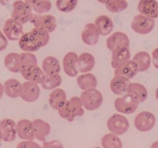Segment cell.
Listing matches in <instances>:
<instances>
[{
    "label": "cell",
    "instance_id": "1",
    "mask_svg": "<svg viewBox=\"0 0 158 148\" xmlns=\"http://www.w3.org/2000/svg\"><path fill=\"white\" fill-rule=\"evenodd\" d=\"M84 109L81 98L79 97H73L67 100L66 103L58 109V113L60 117L69 122H72L77 117H82L84 115Z\"/></svg>",
    "mask_w": 158,
    "mask_h": 148
},
{
    "label": "cell",
    "instance_id": "2",
    "mask_svg": "<svg viewBox=\"0 0 158 148\" xmlns=\"http://www.w3.org/2000/svg\"><path fill=\"white\" fill-rule=\"evenodd\" d=\"M80 98L85 109L89 111L99 109L103 101V94L96 88L84 90L80 95Z\"/></svg>",
    "mask_w": 158,
    "mask_h": 148
},
{
    "label": "cell",
    "instance_id": "3",
    "mask_svg": "<svg viewBox=\"0 0 158 148\" xmlns=\"http://www.w3.org/2000/svg\"><path fill=\"white\" fill-rule=\"evenodd\" d=\"M32 8L30 5L26 1L23 0H17L13 2L12 5V11L11 16L12 18L17 20L22 24L28 23L32 18Z\"/></svg>",
    "mask_w": 158,
    "mask_h": 148
},
{
    "label": "cell",
    "instance_id": "4",
    "mask_svg": "<svg viewBox=\"0 0 158 148\" xmlns=\"http://www.w3.org/2000/svg\"><path fill=\"white\" fill-rule=\"evenodd\" d=\"M155 19L138 14L135 15L131 22V28L136 33L147 35L151 32L155 26Z\"/></svg>",
    "mask_w": 158,
    "mask_h": 148
},
{
    "label": "cell",
    "instance_id": "5",
    "mask_svg": "<svg viewBox=\"0 0 158 148\" xmlns=\"http://www.w3.org/2000/svg\"><path fill=\"white\" fill-rule=\"evenodd\" d=\"M106 125L110 132L117 134L118 136L123 135L127 132L130 127V123L127 118L122 114L119 113L111 116L108 119Z\"/></svg>",
    "mask_w": 158,
    "mask_h": 148
},
{
    "label": "cell",
    "instance_id": "6",
    "mask_svg": "<svg viewBox=\"0 0 158 148\" xmlns=\"http://www.w3.org/2000/svg\"><path fill=\"white\" fill-rule=\"evenodd\" d=\"M156 117L154 113L148 111H143L136 116L134 119V126L140 132H148L154 127L156 124Z\"/></svg>",
    "mask_w": 158,
    "mask_h": 148
},
{
    "label": "cell",
    "instance_id": "7",
    "mask_svg": "<svg viewBox=\"0 0 158 148\" xmlns=\"http://www.w3.org/2000/svg\"><path fill=\"white\" fill-rule=\"evenodd\" d=\"M139 103L129 94L118 97L114 101L116 110L123 114H131L138 108Z\"/></svg>",
    "mask_w": 158,
    "mask_h": 148
},
{
    "label": "cell",
    "instance_id": "8",
    "mask_svg": "<svg viewBox=\"0 0 158 148\" xmlns=\"http://www.w3.org/2000/svg\"><path fill=\"white\" fill-rule=\"evenodd\" d=\"M23 25L14 18H9L5 22L2 32L9 40L17 41L23 35Z\"/></svg>",
    "mask_w": 158,
    "mask_h": 148
},
{
    "label": "cell",
    "instance_id": "9",
    "mask_svg": "<svg viewBox=\"0 0 158 148\" xmlns=\"http://www.w3.org/2000/svg\"><path fill=\"white\" fill-rule=\"evenodd\" d=\"M34 27L41 28L50 33L56 29V19L52 15H33L30 20Z\"/></svg>",
    "mask_w": 158,
    "mask_h": 148
},
{
    "label": "cell",
    "instance_id": "10",
    "mask_svg": "<svg viewBox=\"0 0 158 148\" xmlns=\"http://www.w3.org/2000/svg\"><path fill=\"white\" fill-rule=\"evenodd\" d=\"M19 46L24 52H36L40 48H42L38 39L32 33V31L23 33L21 38L19 39Z\"/></svg>",
    "mask_w": 158,
    "mask_h": 148
},
{
    "label": "cell",
    "instance_id": "11",
    "mask_svg": "<svg viewBox=\"0 0 158 148\" xmlns=\"http://www.w3.org/2000/svg\"><path fill=\"white\" fill-rule=\"evenodd\" d=\"M40 95V88L38 83L32 81H26L23 83L20 97L27 103L36 101Z\"/></svg>",
    "mask_w": 158,
    "mask_h": 148
},
{
    "label": "cell",
    "instance_id": "12",
    "mask_svg": "<svg viewBox=\"0 0 158 148\" xmlns=\"http://www.w3.org/2000/svg\"><path fill=\"white\" fill-rule=\"evenodd\" d=\"M0 127L3 141L11 143L16 139V123L13 120L9 118L3 119L0 121Z\"/></svg>",
    "mask_w": 158,
    "mask_h": 148
},
{
    "label": "cell",
    "instance_id": "13",
    "mask_svg": "<svg viewBox=\"0 0 158 148\" xmlns=\"http://www.w3.org/2000/svg\"><path fill=\"white\" fill-rule=\"evenodd\" d=\"M79 56L74 52H69L64 56L63 60V68L65 73L70 77L77 76L79 71L77 69V62Z\"/></svg>",
    "mask_w": 158,
    "mask_h": 148
},
{
    "label": "cell",
    "instance_id": "14",
    "mask_svg": "<svg viewBox=\"0 0 158 148\" xmlns=\"http://www.w3.org/2000/svg\"><path fill=\"white\" fill-rule=\"evenodd\" d=\"M100 32L95 23H87L82 31L81 39L85 44L88 46H94L100 39Z\"/></svg>",
    "mask_w": 158,
    "mask_h": 148
},
{
    "label": "cell",
    "instance_id": "15",
    "mask_svg": "<svg viewBox=\"0 0 158 148\" xmlns=\"http://www.w3.org/2000/svg\"><path fill=\"white\" fill-rule=\"evenodd\" d=\"M121 46H130V39L123 32H115L106 39V47L109 50L114 51Z\"/></svg>",
    "mask_w": 158,
    "mask_h": 148
},
{
    "label": "cell",
    "instance_id": "16",
    "mask_svg": "<svg viewBox=\"0 0 158 148\" xmlns=\"http://www.w3.org/2000/svg\"><path fill=\"white\" fill-rule=\"evenodd\" d=\"M131 51L129 46H121L112 51L111 66L113 68L119 67L131 60Z\"/></svg>",
    "mask_w": 158,
    "mask_h": 148
},
{
    "label": "cell",
    "instance_id": "17",
    "mask_svg": "<svg viewBox=\"0 0 158 148\" xmlns=\"http://www.w3.org/2000/svg\"><path fill=\"white\" fill-rule=\"evenodd\" d=\"M17 136L22 140H32L35 138L32 121L27 119H23L16 123Z\"/></svg>",
    "mask_w": 158,
    "mask_h": 148
},
{
    "label": "cell",
    "instance_id": "18",
    "mask_svg": "<svg viewBox=\"0 0 158 148\" xmlns=\"http://www.w3.org/2000/svg\"><path fill=\"white\" fill-rule=\"evenodd\" d=\"M21 75L23 78L28 81L35 82L40 84L45 75L43 69L37 65H30L26 66L21 70Z\"/></svg>",
    "mask_w": 158,
    "mask_h": 148
},
{
    "label": "cell",
    "instance_id": "19",
    "mask_svg": "<svg viewBox=\"0 0 158 148\" xmlns=\"http://www.w3.org/2000/svg\"><path fill=\"white\" fill-rule=\"evenodd\" d=\"M137 10L140 14L150 18H158V2L156 0H140Z\"/></svg>",
    "mask_w": 158,
    "mask_h": 148
},
{
    "label": "cell",
    "instance_id": "20",
    "mask_svg": "<svg viewBox=\"0 0 158 148\" xmlns=\"http://www.w3.org/2000/svg\"><path fill=\"white\" fill-rule=\"evenodd\" d=\"M127 94L133 97L137 103H143L148 99V92L143 85L138 83H131L127 90Z\"/></svg>",
    "mask_w": 158,
    "mask_h": 148
},
{
    "label": "cell",
    "instance_id": "21",
    "mask_svg": "<svg viewBox=\"0 0 158 148\" xmlns=\"http://www.w3.org/2000/svg\"><path fill=\"white\" fill-rule=\"evenodd\" d=\"M114 69V74L116 76H123L130 80L134 78L140 72L138 66L134 60H130L124 64Z\"/></svg>",
    "mask_w": 158,
    "mask_h": 148
},
{
    "label": "cell",
    "instance_id": "22",
    "mask_svg": "<svg viewBox=\"0 0 158 148\" xmlns=\"http://www.w3.org/2000/svg\"><path fill=\"white\" fill-rule=\"evenodd\" d=\"M33 124V130L35 138L40 141H45L46 137L50 134L51 126L47 122L41 120L35 119L32 121Z\"/></svg>",
    "mask_w": 158,
    "mask_h": 148
},
{
    "label": "cell",
    "instance_id": "23",
    "mask_svg": "<svg viewBox=\"0 0 158 148\" xmlns=\"http://www.w3.org/2000/svg\"><path fill=\"white\" fill-rule=\"evenodd\" d=\"M67 101L66 92L63 89L56 88L49 94V103L53 109L58 110Z\"/></svg>",
    "mask_w": 158,
    "mask_h": 148
},
{
    "label": "cell",
    "instance_id": "24",
    "mask_svg": "<svg viewBox=\"0 0 158 148\" xmlns=\"http://www.w3.org/2000/svg\"><path fill=\"white\" fill-rule=\"evenodd\" d=\"M131 81L130 79L123 76H116L112 79L110 82L111 91L116 95H122L123 92H127Z\"/></svg>",
    "mask_w": 158,
    "mask_h": 148
},
{
    "label": "cell",
    "instance_id": "25",
    "mask_svg": "<svg viewBox=\"0 0 158 148\" xmlns=\"http://www.w3.org/2000/svg\"><path fill=\"white\" fill-rule=\"evenodd\" d=\"M95 66V58L89 52L80 54L77 62V69L80 72L85 73L92 70Z\"/></svg>",
    "mask_w": 158,
    "mask_h": 148
},
{
    "label": "cell",
    "instance_id": "26",
    "mask_svg": "<svg viewBox=\"0 0 158 148\" xmlns=\"http://www.w3.org/2000/svg\"><path fill=\"white\" fill-rule=\"evenodd\" d=\"M5 66L12 72H20L23 68L21 54L16 52H10L7 54L4 59Z\"/></svg>",
    "mask_w": 158,
    "mask_h": 148
},
{
    "label": "cell",
    "instance_id": "27",
    "mask_svg": "<svg viewBox=\"0 0 158 148\" xmlns=\"http://www.w3.org/2000/svg\"><path fill=\"white\" fill-rule=\"evenodd\" d=\"M95 25L101 35H108L114 29V22L110 17L106 15H101L95 20Z\"/></svg>",
    "mask_w": 158,
    "mask_h": 148
},
{
    "label": "cell",
    "instance_id": "28",
    "mask_svg": "<svg viewBox=\"0 0 158 148\" xmlns=\"http://www.w3.org/2000/svg\"><path fill=\"white\" fill-rule=\"evenodd\" d=\"M23 84L15 79H9L4 83L5 93L9 98L15 99L20 97Z\"/></svg>",
    "mask_w": 158,
    "mask_h": 148
},
{
    "label": "cell",
    "instance_id": "29",
    "mask_svg": "<svg viewBox=\"0 0 158 148\" xmlns=\"http://www.w3.org/2000/svg\"><path fill=\"white\" fill-rule=\"evenodd\" d=\"M77 83L80 89L83 91L97 88V77L90 72H85L77 76Z\"/></svg>",
    "mask_w": 158,
    "mask_h": 148
},
{
    "label": "cell",
    "instance_id": "30",
    "mask_svg": "<svg viewBox=\"0 0 158 148\" xmlns=\"http://www.w3.org/2000/svg\"><path fill=\"white\" fill-rule=\"evenodd\" d=\"M62 83V77L60 73L55 74H45L42 80L41 86L46 90H52V89L58 88Z\"/></svg>",
    "mask_w": 158,
    "mask_h": 148
},
{
    "label": "cell",
    "instance_id": "31",
    "mask_svg": "<svg viewBox=\"0 0 158 148\" xmlns=\"http://www.w3.org/2000/svg\"><path fill=\"white\" fill-rule=\"evenodd\" d=\"M42 69L45 74H55L60 73L61 70L60 61L56 57L49 56L46 57L42 63Z\"/></svg>",
    "mask_w": 158,
    "mask_h": 148
},
{
    "label": "cell",
    "instance_id": "32",
    "mask_svg": "<svg viewBox=\"0 0 158 148\" xmlns=\"http://www.w3.org/2000/svg\"><path fill=\"white\" fill-rule=\"evenodd\" d=\"M133 60L137 63L140 72H145L151 67L152 58L148 52L140 51L136 53L133 57Z\"/></svg>",
    "mask_w": 158,
    "mask_h": 148
},
{
    "label": "cell",
    "instance_id": "33",
    "mask_svg": "<svg viewBox=\"0 0 158 148\" xmlns=\"http://www.w3.org/2000/svg\"><path fill=\"white\" fill-rule=\"evenodd\" d=\"M101 144L104 148H121L123 146V143L118 135L111 132L105 134L102 137Z\"/></svg>",
    "mask_w": 158,
    "mask_h": 148
},
{
    "label": "cell",
    "instance_id": "34",
    "mask_svg": "<svg viewBox=\"0 0 158 148\" xmlns=\"http://www.w3.org/2000/svg\"><path fill=\"white\" fill-rule=\"evenodd\" d=\"M105 6L109 12L112 13H118L127 8L128 2L127 0H110Z\"/></svg>",
    "mask_w": 158,
    "mask_h": 148
},
{
    "label": "cell",
    "instance_id": "35",
    "mask_svg": "<svg viewBox=\"0 0 158 148\" xmlns=\"http://www.w3.org/2000/svg\"><path fill=\"white\" fill-rule=\"evenodd\" d=\"M78 0H56V6L59 11L64 13L71 12L77 8Z\"/></svg>",
    "mask_w": 158,
    "mask_h": 148
},
{
    "label": "cell",
    "instance_id": "36",
    "mask_svg": "<svg viewBox=\"0 0 158 148\" xmlns=\"http://www.w3.org/2000/svg\"><path fill=\"white\" fill-rule=\"evenodd\" d=\"M34 12L38 14H45L49 12L52 9L50 0H38L32 6Z\"/></svg>",
    "mask_w": 158,
    "mask_h": 148
},
{
    "label": "cell",
    "instance_id": "37",
    "mask_svg": "<svg viewBox=\"0 0 158 148\" xmlns=\"http://www.w3.org/2000/svg\"><path fill=\"white\" fill-rule=\"evenodd\" d=\"M31 31L37 37L39 42L41 44L42 47H44V46H46L49 43V32L48 31L38 27H34Z\"/></svg>",
    "mask_w": 158,
    "mask_h": 148
},
{
    "label": "cell",
    "instance_id": "38",
    "mask_svg": "<svg viewBox=\"0 0 158 148\" xmlns=\"http://www.w3.org/2000/svg\"><path fill=\"white\" fill-rule=\"evenodd\" d=\"M21 54V60L23 68L30 65H37V58L33 53L30 52H24Z\"/></svg>",
    "mask_w": 158,
    "mask_h": 148
},
{
    "label": "cell",
    "instance_id": "39",
    "mask_svg": "<svg viewBox=\"0 0 158 148\" xmlns=\"http://www.w3.org/2000/svg\"><path fill=\"white\" fill-rule=\"evenodd\" d=\"M17 147H22V148H40L41 146L39 145L38 143H35L32 140H25L23 141L20 142Z\"/></svg>",
    "mask_w": 158,
    "mask_h": 148
},
{
    "label": "cell",
    "instance_id": "40",
    "mask_svg": "<svg viewBox=\"0 0 158 148\" xmlns=\"http://www.w3.org/2000/svg\"><path fill=\"white\" fill-rule=\"evenodd\" d=\"M8 46V39L4 32L0 30V52L4 51Z\"/></svg>",
    "mask_w": 158,
    "mask_h": 148
},
{
    "label": "cell",
    "instance_id": "41",
    "mask_svg": "<svg viewBox=\"0 0 158 148\" xmlns=\"http://www.w3.org/2000/svg\"><path fill=\"white\" fill-rule=\"evenodd\" d=\"M43 146L45 148L48 147H63V145L58 140H52V141H43Z\"/></svg>",
    "mask_w": 158,
    "mask_h": 148
},
{
    "label": "cell",
    "instance_id": "42",
    "mask_svg": "<svg viewBox=\"0 0 158 148\" xmlns=\"http://www.w3.org/2000/svg\"><path fill=\"white\" fill-rule=\"evenodd\" d=\"M152 63L154 67L158 69V47L152 52Z\"/></svg>",
    "mask_w": 158,
    "mask_h": 148
},
{
    "label": "cell",
    "instance_id": "43",
    "mask_svg": "<svg viewBox=\"0 0 158 148\" xmlns=\"http://www.w3.org/2000/svg\"><path fill=\"white\" fill-rule=\"evenodd\" d=\"M5 93V89H4V85L2 84L1 83H0V99L2 97L3 94Z\"/></svg>",
    "mask_w": 158,
    "mask_h": 148
},
{
    "label": "cell",
    "instance_id": "44",
    "mask_svg": "<svg viewBox=\"0 0 158 148\" xmlns=\"http://www.w3.org/2000/svg\"><path fill=\"white\" fill-rule=\"evenodd\" d=\"M25 1H26V2L29 3V4L31 6H32V5H33L35 2H36L38 1V0H25Z\"/></svg>",
    "mask_w": 158,
    "mask_h": 148
},
{
    "label": "cell",
    "instance_id": "45",
    "mask_svg": "<svg viewBox=\"0 0 158 148\" xmlns=\"http://www.w3.org/2000/svg\"><path fill=\"white\" fill-rule=\"evenodd\" d=\"M97 1H98L99 2L102 3V4H104V5H106V3H107V2H109L110 1V0H97Z\"/></svg>",
    "mask_w": 158,
    "mask_h": 148
},
{
    "label": "cell",
    "instance_id": "46",
    "mask_svg": "<svg viewBox=\"0 0 158 148\" xmlns=\"http://www.w3.org/2000/svg\"><path fill=\"white\" fill-rule=\"evenodd\" d=\"M9 0H0V4L3 5V6H5V5L7 4V2H9Z\"/></svg>",
    "mask_w": 158,
    "mask_h": 148
},
{
    "label": "cell",
    "instance_id": "47",
    "mask_svg": "<svg viewBox=\"0 0 158 148\" xmlns=\"http://www.w3.org/2000/svg\"><path fill=\"white\" fill-rule=\"evenodd\" d=\"M151 147H158V140L154 142V143L151 145Z\"/></svg>",
    "mask_w": 158,
    "mask_h": 148
},
{
    "label": "cell",
    "instance_id": "48",
    "mask_svg": "<svg viewBox=\"0 0 158 148\" xmlns=\"http://www.w3.org/2000/svg\"><path fill=\"white\" fill-rule=\"evenodd\" d=\"M155 97L158 101V87L157 88V89H156V91H155Z\"/></svg>",
    "mask_w": 158,
    "mask_h": 148
},
{
    "label": "cell",
    "instance_id": "49",
    "mask_svg": "<svg viewBox=\"0 0 158 148\" xmlns=\"http://www.w3.org/2000/svg\"><path fill=\"white\" fill-rule=\"evenodd\" d=\"M2 140V130L1 127H0V142H1Z\"/></svg>",
    "mask_w": 158,
    "mask_h": 148
}]
</instances>
